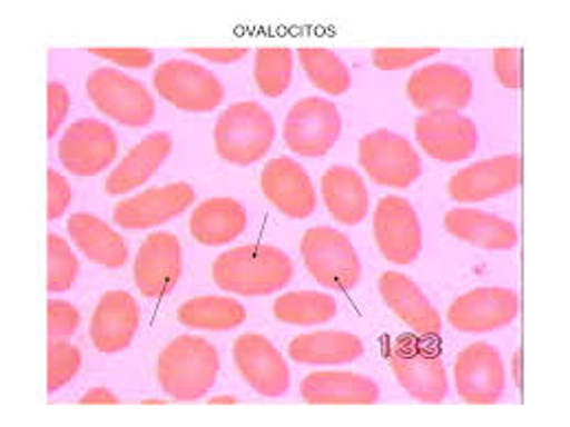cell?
I'll list each match as a JSON object with an SVG mask.
<instances>
[{"label":"cell","mask_w":570,"mask_h":427,"mask_svg":"<svg viewBox=\"0 0 570 427\" xmlns=\"http://www.w3.org/2000/svg\"><path fill=\"white\" fill-rule=\"evenodd\" d=\"M212 278L216 287L234 296H269L291 282L293 260L274 245H238L214 260Z\"/></svg>","instance_id":"cell-1"},{"label":"cell","mask_w":570,"mask_h":427,"mask_svg":"<svg viewBox=\"0 0 570 427\" xmlns=\"http://www.w3.org/2000/svg\"><path fill=\"white\" fill-rule=\"evenodd\" d=\"M220 355L212 341L198 335H181L164 346L157 359V381L175 401H198L216 384Z\"/></svg>","instance_id":"cell-2"},{"label":"cell","mask_w":570,"mask_h":427,"mask_svg":"<svg viewBox=\"0 0 570 427\" xmlns=\"http://www.w3.org/2000/svg\"><path fill=\"white\" fill-rule=\"evenodd\" d=\"M385 359L401 388L421 404H443L450 377L439 348L430 337L399 335L387 344Z\"/></svg>","instance_id":"cell-3"},{"label":"cell","mask_w":570,"mask_h":427,"mask_svg":"<svg viewBox=\"0 0 570 427\" xmlns=\"http://www.w3.org/2000/svg\"><path fill=\"white\" fill-rule=\"evenodd\" d=\"M274 139L276 121L258 102H238L225 108L214 126L216 152L232 166H254L263 161Z\"/></svg>","instance_id":"cell-4"},{"label":"cell","mask_w":570,"mask_h":427,"mask_svg":"<svg viewBox=\"0 0 570 427\" xmlns=\"http://www.w3.org/2000/svg\"><path fill=\"white\" fill-rule=\"evenodd\" d=\"M299 251L308 274L326 289L351 291L362 280L357 249L342 231L333 227H311L304 231Z\"/></svg>","instance_id":"cell-5"},{"label":"cell","mask_w":570,"mask_h":427,"mask_svg":"<svg viewBox=\"0 0 570 427\" xmlns=\"http://www.w3.org/2000/svg\"><path fill=\"white\" fill-rule=\"evenodd\" d=\"M87 93L94 107L128 128H144L155 117V98L128 73L110 67L94 69L87 78Z\"/></svg>","instance_id":"cell-6"},{"label":"cell","mask_w":570,"mask_h":427,"mask_svg":"<svg viewBox=\"0 0 570 427\" xmlns=\"http://www.w3.org/2000/svg\"><path fill=\"white\" fill-rule=\"evenodd\" d=\"M155 91L173 107L186 112H212L223 105L220 80L191 60H166L153 76Z\"/></svg>","instance_id":"cell-7"},{"label":"cell","mask_w":570,"mask_h":427,"mask_svg":"<svg viewBox=\"0 0 570 427\" xmlns=\"http://www.w3.org/2000/svg\"><path fill=\"white\" fill-rule=\"evenodd\" d=\"M360 163L368 179L383 188L403 190L421 177V159L414 146L387 128L368 132L360 141Z\"/></svg>","instance_id":"cell-8"},{"label":"cell","mask_w":570,"mask_h":427,"mask_svg":"<svg viewBox=\"0 0 570 427\" xmlns=\"http://www.w3.org/2000/svg\"><path fill=\"white\" fill-rule=\"evenodd\" d=\"M286 148L299 157H324L342 135L340 108L324 98L295 102L285 119Z\"/></svg>","instance_id":"cell-9"},{"label":"cell","mask_w":570,"mask_h":427,"mask_svg":"<svg viewBox=\"0 0 570 427\" xmlns=\"http://www.w3.org/2000/svg\"><path fill=\"white\" fill-rule=\"evenodd\" d=\"M184 276V247L173 231L150 234L132 262L137 291L148 300L166 298Z\"/></svg>","instance_id":"cell-10"},{"label":"cell","mask_w":570,"mask_h":427,"mask_svg":"<svg viewBox=\"0 0 570 427\" xmlns=\"http://www.w3.org/2000/svg\"><path fill=\"white\" fill-rule=\"evenodd\" d=\"M504 384L507 370L495 346L474 341L456 355L454 386L463 401L474 406H493L502 399Z\"/></svg>","instance_id":"cell-11"},{"label":"cell","mask_w":570,"mask_h":427,"mask_svg":"<svg viewBox=\"0 0 570 427\" xmlns=\"http://www.w3.org/2000/svg\"><path fill=\"white\" fill-rule=\"evenodd\" d=\"M240 377L261 397L276 399L291 390V370L283 352L263 335L245 332L232 346Z\"/></svg>","instance_id":"cell-12"},{"label":"cell","mask_w":570,"mask_h":427,"mask_svg":"<svg viewBox=\"0 0 570 427\" xmlns=\"http://www.w3.org/2000/svg\"><path fill=\"white\" fill-rule=\"evenodd\" d=\"M474 82L470 73L450 62H432L412 73L407 98L423 112L461 110L472 102Z\"/></svg>","instance_id":"cell-13"},{"label":"cell","mask_w":570,"mask_h":427,"mask_svg":"<svg viewBox=\"0 0 570 427\" xmlns=\"http://www.w3.org/2000/svg\"><path fill=\"white\" fill-rule=\"evenodd\" d=\"M117 135L99 119L73 121L60 139V161L76 177H96L117 157Z\"/></svg>","instance_id":"cell-14"},{"label":"cell","mask_w":570,"mask_h":427,"mask_svg":"<svg viewBox=\"0 0 570 427\" xmlns=\"http://www.w3.org/2000/svg\"><path fill=\"white\" fill-rule=\"evenodd\" d=\"M414 137L428 157L441 163L468 161L478 148L474 121L463 112H423L414 123Z\"/></svg>","instance_id":"cell-15"},{"label":"cell","mask_w":570,"mask_h":427,"mask_svg":"<svg viewBox=\"0 0 570 427\" xmlns=\"http://www.w3.org/2000/svg\"><path fill=\"white\" fill-rule=\"evenodd\" d=\"M373 234L385 260L392 265H410L423 249V231L410 201L401 197H383L373 218Z\"/></svg>","instance_id":"cell-16"},{"label":"cell","mask_w":570,"mask_h":427,"mask_svg":"<svg viewBox=\"0 0 570 427\" xmlns=\"http://www.w3.org/2000/svg\"><path fill=\"white\" fill-rule=\"evenodd\" d=\"M522 161L518 155H498L472 163L459 170L450 183L448 192L456 203H480L489 199H500L520 186Z\"/></svg>","instance_id":"cell-17"},{"label":"cell","mask_w":570,"mask_h":427,"mask_svg":"<svg viewBox=\"0 0 570 427\" xmlns=\"http://www.w3.org/2000/svg\"><path fill=\"white\" fill-rule=\"evenodd\" d=\"M194 188L184 181L148 188L146 192L119 201L112 218L121 229L146 231L186 212L194 203Z\"/></svg>","instance_id":"cell-18"},{"label":"cell","mask_w":570,"mask_h":427,"mask_svg":"<svg viewBox=\"0 0 570 427\" xmlns=\"http://www.w3.org/2000/svg\"><path fill=\"white\" fill-rule=\"evenodd\" d=\"M520 314V298L507 287H482L463 294L448 309V321L459 332H491L509 326Z\"/></svg>","instance_id":"cell-19"},{"label":"cell","mask_w":570,"mask_h":427,"mask_svg":"<svg viewBox=\"0 0 570 427\" xmlns=\"http://www.w3.org/2000/svg\"><path fill=\"white\" fill-rule=\"evenodd\" d=\"M261 188L265 199L288 218H308L317 208L313 181L302 163L276 157L265 163L261 172Z\"/></svg>","instance_id":"cell-20"},{"label":"cell","mask_w":570,"mask_h":427,"mask_svg":"<svg viewBox=\"0 0 570 427\" xmlns=\"http://www.w3.org/2000/svg\"><path fill=\"white\" fill-rule=\"evenodd\" d=\"M299 395L311 406H373L380 386L351 370H315L302 379Z\"/></svg>","instance_id":"cell-21"},{"label":"cell","mask_w":570,"mask_h":427,"mask_svg":"<svg viewBox=\"0 0 570 427\" xmlns=\"http://www.w3.org/2000/svg\"><path fill=\"white\" fill-rule=\"evenodd\" d=\"M139 305L128 291H108L99 298L91 318V339L99 352L115 355L126 350L139 328Z\"/></svg>","instance_id":"cell-22"},{"label":"cell","mask_w":570,"mask_h":427,"mask_svg":"<svg viewBox=\"0 0 570 427\" xmlns=\"http://www.w3.org/2000/svg\"><path fill=\"white\" fill-rule=\"evenodd\" d=\"M380 294L387 309L421 337H436L443 318L430 298L401 271H385L380 278Z\"/></svg>","instance_id":"cell-23"},{"label":"cell","mask_w":570,"mask_h":427,"mask_svg":"<svg viewBox=\"0 0 570 427\" xmlns=\"http://www.w3.org/2000/svg\"><path fill=\"white\" fill-rule=\"evenodd\" d=\"M173 152V137L168 132H153L141 139L128 155L115 166L108 175L104 190L110 197H124L137 188H141L155 172L164 166L168 155Z\"/></svg>","instance_id":"cell-24"},{"label":"cell","mask_w":570,"mask_h":427,"mask_svg":"<svg viewBox=\"0 0 570 427\" xmlns=\"http://www.w3.org/2000/svg\"><path fill=\"white\" fill-rule=\"evenodd\" d=\"M443 225L454 238L487 251H511L520 240L513 222L474 208L450 210Z\"/></svg>","instance_id":"cell-25"},{"label":"cell","mask_w":570,"mask_h":427,"mask_svg":"<svg viewBox=\"0 0 570 427\" xmlns=\"http://www.w3.org/2000/svg\"><path fill=\"white\" fill-rule=\"evenodd\" d=\"M247 229V210L232 197L200 201L190 216L191 238L205 247L234 242Z\"/></svg>","instance_id":"cell-26"},{"label":"cell","mask_w":570,"mask_h":427,"mask_svg":"<svg viewBox=\"0 0 570 427\" xmlns=\"http://www.w3.org/2000/svg\"><path fill=\"white\" fill-rule=\"evenodd\" d=\"M67 231L73 245L99 267L121 269L128 262L126 240L96 214H71Z\"/></svg>","instance_id":"cell-27"},{"label":"cell","mask_w":570,"mask_h":427,"mask_svg":"<svg viewBox=\"0 0 570 427\" xmlns=\"http://www.w3.org/2000/svg\"><path fill=\"white\" fill-rule=\"evenodd\" d=\"M364 355V341L346 330H313L291 339L288 357L308 366H340L357 361Z\"/></svg>","instance_id":"cell-28"},{"label":"cell","mask_w":570,"mask_h":427,"mask_svg":"<svg viewBox=\"0 0 570 427\" xmlns=\"http://www.w3.org/2000/svg\"><path fill=\"white\" fill-rule=\"evenodd\" d=\"M322 199L328 214L342 225H357L368 214V190L355 168L333 166L322 177Z\"/></svg>","instance_id":"cell-29"},{"label":"cell","mask_w":570,"mask_h":427,"mask_svg":"<svg viewBox=\"0 0 570 427\" xmlns=\"http://www.w3.org/2000/svg\"><path fill=\"white\" fill-rule=\"evenodd\" d=\"M177 318L194 330H232L245 324L247 311L227 296H198L179 307Z\"/></svg>","instance_id":"cell-30"},{"label":"cell","mask_w":570,"mask_h":427,"mask_svg":"<svg viewBox=\"0 0 570 427\" xmlns=\"http://www.w3.org/2000/svg\"><path fill=\"white\" fill-rule=\"evenodd\" d=\"M274 316L293 326L326 324L337 316V300L322 291H288L276 298Z\"/></svg>","instance_id":"cell-31"},{"label":"cell","mask_w":570,"mask_h":427,"mask_svg":"<svg viewBox=\"0 0 570 427\" xmlns=\"http://www.w3.org/2000/svg\"><path fill=\"white\" fill-rule=\"evenodd\" d=\"M297 58L304 73L320 91L328 96H344L351 89V71L344 60L331 49L304 47L297 51Z\"/></svg>","instance_id":"cell-32"},{"label":"cell","mask_w":570,"mask_h":427,"mask_svg":"<svg viewBox=\"0 0 570 427\" xmlns=\"http://www.w3.org/2000/svg\"><path fill=\"white\" fill-rule=\"evenodd\" d=\"M293 51L286 47H261L254 60V80L263 96L281 98L291 87Z\"/></svg>","instance_id":"cell-33"},{"label":"cell","mask_w":570,"mask_h":427,"mask_svg":"<svg viewBox=\"0 0 570 427\" xmlns=\"http://www.w3.org/2000/svg\"><path fill=\"white\" fill-rule=\"evenodd\" d=\"M78 274H80V265L71 245L62 236L49 234L47 236V291L49 294L69 291L76 285Z\"/></svg>","instance_id":"cell-34"},{"label":"cell","mask_w":570,"mask_h":427,"mask_svg":"<svg viewBox=\"0 0 570 427\" xmlns=\"http://www.w3.org/2000/svg\"><path fill=\"white\" fill-rule=\"evenodd\" d=\"M82 366V350L69 339L49 341L47 350V393L53 395L62 390Z\"/></svg>","instance_id":"cell-35"},{"label":"cell","mask_w":570,"mask_h":427,"mask_svg":"<svg viewBox=\"0 0 570 427\" xmlns=\"http://www.w3.org/2000/svg\"><path fill=\"white\" fill-rule=\"evenodd\" d=\"M432 56H439L436 47H383L373 51V64L381 71H401Z\"/></svg>","instance_id":"cell-36"},{"label":"cell","mask_w":570,"mask_h":427,"mask_svg":"<svg viewBox=\"0 0 570 427\" xmlns=\"http://www.w3.org/2000/svg\"><path fill=\"white\" fill-rule=\"evenodd\" d=\"M80 328V311L65 300H49L47 302V335L49 341L69 339Z\"/></svg>","instance_id":"cell-37"},{"label":"cell","mask_w":570,"mask_h":427,"mask_svg":"<svg viewBox=\"0 0 570 427\" xmlns=\"http://www.w3.org/2000/svg\"><path fill=\"white\" fill-rule=\"evenodd\" d=\"M89 53L124 69H148L155 62V53L141 47H91Z\"/></svg>","instance_id":"cell-38"},{"label":"cell","mask_w":570,"mask_h":427,"mask_svg":"<svg viewBox=\"0 0 570 427\" xmlns=\"http://www.w3.org/2000/svg\"><path fill=\"white\" fill-rule=\"evenodd\" d=\"M493 71L502 87L518 91L522 85V53L513 47H500L493 51Z\"/></svg>","instance_id":"cell-39"},{"label":"cell","mask_w":570,"mask_h":427,"mask_svg":"<svg viewBox=\"0 0 570 427\" xmlns=\"http://www.w3.org/2000/svg\"><path fill=\"white\" fill-rule=\"evenodd\" d=\"M71 201H73V190L69 181L56 170H49L47 172V218L58 220L60 216H65Z\"/></svg>","instance_id":"cell-40"},{"label":"cell","mask_w":570,"mask_h":427,"mask_svg":"<svg viewBox=\"0 0 570 427\" xmlns=\"http://www.w3.org/2000/svg\"><path fill=\"white\" fill-rule=\"evenodd\" d=\"M71 108V96L65 85L49 82L47 87V135L56 137L67 112Z\"/></svg>","instance_id":"cell-41"},{"label":"cell","mask_w":570,"mask_h":427,"mask_svg":"<svg viewBox=\"0 0 570 427\" xmlns=\"http://www.w3.org/2000/svg\"><path fill=\"white\" fill-rule=\"evenodd\" d=\"M191 56H198L207 62H216V64H229V62H238L243 60L249 49L245 47H218V49H212V47H190L186 49Z\"/></svg>","instance_id":"cell-42"},{"label":"cell","mask_w":570,"mask_h":427,"mask_svg":"<svg viewBox=\"0 0 570 427\" xmlns=\"http://www.w3.org/2000/svg\"><path fill=\"white\" fill-rule=\"evenodd\" d=\"M80 404H94V406H110V404H119V397L115 393H110L108 388H91Z\"/></svg>","instance_id":"cell-43"},{"label":"cell","mask_w":570,"mask_h":427,"mask_svg":"<svg viewBox=\"0 0 570 427\" xmlns=\"http://www.w3.org/2000/svg\"><path fill=\"white\" fill-rule=\"evenodd\" d=\"M212 406H234L236 404V397H229V395H218V397H212L209 399Z\"/></svg>","instance_id":"cell-44"},{"label":"cell","mask_w":570,"mask_h":427,"mask_svg":"<svg viewBox=\"0 0 570 427\" xmlns=\"http://www.w3.org/2000/svg\"><path fill=\"white\" fill-rule=\"evenodd\" d=\"M520 359H522V357H520V352H515V355H513V379H515V384H518V386L522 384V375H520Z\"/></svg>","instance_id":"cell-45"},{"label":"cell","mask_w":570,"mask_h":427,"mask_svg":"<svg viewBox=\"0 0 570 427\" xmlns=\"http://www.w3.org/2000/svg\"><path fill=\"white\" fill-rule=\"evenodd\" d=\"M146 406H161L164 404V399H148V401H144Z\"/></svg>","instance_id":"cell-46"}]
</instances>
